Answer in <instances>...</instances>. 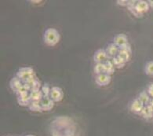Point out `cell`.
<instances>
[{
  "label": "cell",
  "mask_w": 153,
  "mask_h": 136,
  "mask_svg": "<svg viewBox=\"0 0 153 136\" xmlns=\"http://www.w3.org/2000/svg\"><path fill=\"white\" fill-rule=\"evenodd\" d=\"M118 57H120L122 60H123L125 62H128V61L130 60V58H131V54H130L127 51H125V50H120L119 51V54L117 55Z\"/></svg>",
  "instance_id": "obj_19"
},
{
  "label": "cell",
  "mask_w": 153,
  "mask_h": 136,
  "mask_svg": "<svg viewBox=\"0 0 153 136\" xmlns=\"http://www.w3.org/2000/svg\"><path fill=\"white\" fill-rule=\"evenodd\" d=\"M149 6H152V7H153V1H149Z\"/></svg>",
  "instance_id": "obj_30"
},
{
  "label": "cell",
  "mask_w": 153,
  "mask_h": 136,
  "mask_svg": "<svg viewBox=\"0 0 153 136\" xmlns=\"http://www.w3.org/2000/svg\"><path fill=\"white\" fill-rule=\"evenodd\" d=\"M149 105L153 107V98H152V99H151V101H150V103H149Z\"/></svg>",
  "instance_id": "obj_31"
},
{
  "label": "cell",
  "mask_w": 153,
  "mask_h": 136,
  "mask_svg": "<svg viewBox=\"0 0 153 136\" xmlns=\"http://www.w3.org/2000/svg\"><path fill=\"white\" fill-rule=\"evenodd\" d=\"M111 60V61H112V63H113V65L115 67V69H123V68L126 65V62H125L123 60H122L120 57L116 56L115 57V58H112Z\"/></svg>",
  "instance_id": "obj_16"
},
{
  "label": "cell",
  "mask_w": 153,
  "mask_h": 136,
  "mask_svg": "<svg viewBox=\"0 0 153 136\" xmlns=\"http://www.w3.org/2000/svg\"><path fill=\"white\" fill-rule=\"evenodd\" d=\"M42 84H41V81H40L39 79L34 82L33 84L31 85V91H36V90H40L41 88H42Z\"/></svg>",
  "instance_id": "obj_24"
},
{
  "label": "cell",
  "mask_w": 153,
  "mask_h": 136,
  "mask_svg": "<svg viewBox=\"0 0 153 136\" xmlns=\"http://www.w3.org/2000/svg\"><path fill=\"white\" fill-rule=\"evenodd\" d=\"M32 100L30 97V93H25V94L17 95V103L19 105L24 107H28Z\"/></svg>",
  "instance_id": "obj_9"
},
{
  "label": "cell",
  "mask_w": 153,
  "mask_h": 136,
  "mask_svg": "<svg viewBox=\"0 0 153 136\" xmlns=\"http://www.w3.org/2000/svg\"><path fill=\"white\" fill-rule=\"evenodd\" d=\"M152 120H153V118H152Z\"/></svg>",
  "instance_id": "obj_34"
},
{
  "label": "cell",
  "mask_w": 153,
  "mask_h": 136,
  "mask_svg": "<svg viewBox=\"0 0 153 136\" xmlns=\"http://www.w3.org/2000/svg\"><path fill=\"white\" fill-rule=\"evenodd\" d=\"M128 2V0H118L116 1V3H117L118 6H126Z\"/></svg>",
  "instance_id": "obj_29"
},
{
  "label": "cell",
  "mask_w": 153,
  "mask_h": 136,
  "mask_svg": "<svg viewBox=\"0 0 153 136\" xmlns=\"http://www.w3.org/2000/svg\"><path fill=\"white\" fill-rule=\"evenodd\" d=\"M41 91L43 94V97H50L51 91V88L50 87V85L47 84H43L42 86V88H41Z\"/></svg>",
  "instance_id": "obj_23"
},
{
  "label": "cell",
  "mask_w": 153,
  "mask_h": 136,
  "mask_svg": "<svg viewBox=\"0 0 153 136\" xmlns=\"http://www.w3.org/2000/svg\"><path fill=\"white\" fill-rule=\"evenodd\" d=\"M31 2H40L41 1H31Z\"/></svg>",
  "instance_id": "obj_32"
},
{
  "label": "cell",
  "mask_w": 153,
  "mask_h": 136,
  "mask_svg": "<svg viewBox=\"0 0 153 136\" xmlns=\"http://www.w3.org/2000/svg\"><path fill=\"white\" fill-rule=\"evenodd\" d=\"M94 72L96 75L104 73V63L95 64L94 67Z\"/></svg>",
  "instance_id": "obj_22"
},
{
  "label": "cell",
  "mask_w": 153,
  "mask_h": 136,
  "mask_svg": "<svg viewBox=\"0 0 153 136\" xmlns=\"http://www.w3.org/2000/svg\"><path fill=\"white\" fill-rule=\"evenodd\" d=\"M144 107L145 105H143L142 102L137 98H136L132 101V102L130 104V111L134 113V114L139 115L140 112L142 111V109H144Z\"/></svg>",
  "instance_id": "obj_8"
},
{
  "label": "cell",
  "mask_w": 153,
  "mask_h": 136,
  "mask_svg": "<svg viewBox=\"0 0 153 136\" xmlns=\"http://www.w3.org/2000/svg\"><path fill=\"white\" fill-rule=\"evenodd\" d=\"M93 59L96 64L97 63H104L105 61L110 59V58L108 55L107 52L105 49H98L95 51L94 55V57H93Z\"/></svg>",
  "instance_id": "obj_4"
},
{
  "label": "cell",
  "mask_w": 153,
  "mask_h": 136,
  "mask_svg": "<svg viewBox=\"0 0 153 136\" xmlns=\"http://www.w3.org/2000/svg\"><path fill=\"white\" fill-rule=\"evenodd\" d=\"M147 92L149 93V96L151 97L152 99L153 98V83L149 84V85L147 87Z\"/></svg>",
  "instance_id": "obj_28"
},
{
  "label": "cell",
  "mask_w": 153,
  "mask_h": 136,
  "mask_svg": "<svg viewBox=\"0 0 153 136\" xmlns=\"http://www.w3.org/2000/svg\"><path fill=\"white\" fill-rule=\"evenodd\" d=\"M145 72L148 75H153V61H148L145 64Z\"/></svg>",
  "instance_id": "obj_21"
},
{
  "label": "cell",
  "mask_w": 153,
  "mask_h": 136,
  "mask_svg": "<svg viewBox=\"0 0 153 136\" xmlns=\"http://www.w3.org/2000/svg\"><path fill=\"white\" fill-rule=\"evenodd\" d=\"M25 136H35V135H27Z\"/></svg>",
  "instance_id": "obj_33"
},
{
  "label": "cell",
  "mask_w": 153,
  "mask_h": 136,
  "mask_svg": "<svg viewBox=\"0 0 153 136\" xmlns=\"http://www.w3.org/2000/svg\"><path fill=\"white\" fill-rule=\"evenodd\" d=\"M23 84L24 83L22 82V80H20L19 78L17 77V76L12 78L10 81V87L13 90V91H14V93L17 92Z\"/></svg>",
  "instance_id": "obj_13"
},
{
  "label": "cell",
  "mask_w": 153,
  "mask_h": 136,
  "mask_svg": "<svg viewBox=\"0 0 153 136\" xmlns=\"http://www.w3.org/2000/svg\"><path fill=\"white\" fill-rule=\"evenodd\" d=\"M140 117H142L145 120H150L153 118V107L150 105H148L144 107L142 111L139 114Z\"/></svg>",
  "instance_id": "obj_12"
},
{
  "label": "cell",
  "mask_w": 153,
  "mask_h": 136,
  "mask_svg": "<svg viewBox=\"0 0 153 136\" xmlns=\"http://www.w3.org/2000/svg\"><path fill=\"white\" fill-rule=\"evenodd\" d=\"M149 2L144 0H139L137 2V4L135 6V8L131 11V13L136 17H141L144 13H147L149 10Z\"/></svg>",
  "instance_id": "obj_2"
},
{
  "label": "cell",
  "mask_w": 153,
  "mask_h": 136,
  "mask_svg": "<svg viewBox=\"0 0 153 136\" xmlns=\"http://www.w3.org/2000/svg\"><path fill=\"white\" fill-rule=\"evenodd\" d=\"M137 1H135V0H128L127 5H126V7H127L128 10L131 12V11L135 8V6L137 4Z\"/></svg>",
  "instance_id": "obj_26"
},
{
  "label": "cell",
  "mask_w": 153,
  "mask_h": 136,
  "mask_svg": "<svg viewBox=\"0 0 153 136\" xmlns=\"http://www.w3.org/2000/svg\"><path fill=\"white\" fill-rule=\"evenodd\" d=\"M120 50H125V51H127V52H129L130 54H132V48H131V46H130V44L129 43L125 44L124 46L120 47Z\"/></svg>",
  "instance_id": "obj_27"
},
{
  "label": "cell",
  "mask_w": 153,
  "mask_h": 136,
  "mask_svg": "<svg viewBox=\"0 0 153 136\" xmlns=\"http://www.w3.org/2000/svg\"><path fill=\"white\" fill-rule=\"evenodd\" d=\"M31 92V87L27 84H24L22 86L20 87V89L17 90L16 94L17 95H20V94H25V93H30Z\"/></svg>",
  "instance_id": "obj_20"
},
{
  "label": "cell",
  "mask_w": 153,
  "mask_h": 136,
  "mask_svg": "<svg viewBox=\"0 0 153 136\" xmlns=\"http://www.w3.org/2000/svg\"><path fill=\"white\" fill-rule=\"evenodd\" d=\"M61 40V35L56 28H50L45 31L43 34V41L47 46H56Z\"/></svg>",
  "instance_id": "obj_1"
},
{
  "label": "cell",
  "mask_w": 153,
  "mask_h": 136,
  "mask_svg": "<svg viewBox=\"0 0 153 136\" xmlns=\"http://www.w3.org/2000/svg\"><path fill=\"white\" fill-rule=\"evenodd\" d=\"M137 99L142 102V104L145 106L149 105L150 103V101H151V97L149 96V93L147 92V90H143L140 93H139L138 96H137Z\"/></svg>",
  "instance_id": "obj_15"
},
{
  "label": "cell",
  "mask_w": 153,
  "mask_h": 136,
  "mask_svg": "<svg viewBox=\"0 0 153 136\" xmlns=\"http://www.w3.org/2000/svg\"><path fill=\"white\" fill-rule=\"evenodd\" d=\"M51 99H52L54 102H61L64 98V92L63 90L59 87H51V94H50Z\"/></svg>",
  "instance_id": "obj_5"
},
{
  "label": "cell",
  "mask_w": 153,
  "mask_h": 136,
  "mask_svg": "<svg viewBox=\"0 0 153 136\" xmlns=\"http://www.w3.org/2000/svg\"><path fill=\"white\" fill-rule=\"evenodd\" d=\"M54 104L55 102L51 99V97H43L40 101L42 111H50L54 107Z\"/></svg>",
  "instance_id": "obj_7"
},
{
  "label": "cell",
  "mask_w": 153,
  "mask_h": 136,
  "mask_svg": "<svg viewBox=\"0 0 153 136\" xmlns=\"http://www.w3.org/2000/svg\"><path fill=\"white\" fill-rule=\"evenodd\" d=\"M115 70V67L114 66L111 59H108L105 62H104V73L111 75L114 74Z\"/></svg>",
  "instance_id": "obj_14"
},
{
  "label": "cell",
  "mask_w": 153,
  "mask_h": 136,
  "mask_svg": "<svg viewBox=\"0 0 153 136\" xmlns=\"http://www.w3.org/2000/svg\"><path fill=\"white\" fill-rule=\"evenodd\" d=\"M111 77L110 75L102 73L96 75L95 77V83L100 87H106L111 83Z\"/></svg>",
  "instance_id": "obj_6"
},
{
  "label": "cell",
  "mask_w": 153,
  "mask_h": 136,
  "mask_svg": "<svg viewBox=\"0 0 153 136\" xmlns=\"http://www.w3.org/2000/svg\"><path fill=\"white\" fill-rule=\"evenodd\" d=\"M30 97H31V100L34 102H40L43 98V94H42L41 90H36V91H31L30 92Z\"/></svg>",
  "instance_id": "obj_18"
},
{
  "label": "cell",
  "mask_w": 153,
  "mask_h": 136,
  "mask_svg": "<svg viewBox=\"0 0 153 136\" xmlns=\"http://www.w3.org/2000/svg\"><path fill=\"white\" fill-rule=\"evenodd\" d=\"M34 74H36V72L32 67H23L20 68L18 69L16 76L19 78L20 80H22V82L24 83L26 80V79H27L29 76L34 75Z\"/></svg>",
  "instance_id": "obj_3"
},
{
  "label": "cell",
  "mask_w": 153,
  "mask_h": 136,
  "mask_svg": "<svg viewBox=\"0 0 153 136\" xmlns=\"http://www.w3.org/2000/svg\"><path fill=\"white\" fill-rule=\"evenodd\" d=\"M37 79H38L37 75H36V74H34V75L29 76V77L27 78V79H26L25 81L24 82V84H28L29 86H31V85H32V84H33L34 82L36 81Z\"/></svg>",
  "instance_id": "obj_25"
},
{
  "label": "cell",
  "mask_w": 153,
  "mask_h": 136,
  "mask_svg": "<svg viewBox=\"0 0 153 136\" xmlns=\"http://www.w3.org/2000/svg\"><path fill=\"white\" fill-rule=\"evenodd\" d=\"M28 109L29 110L32 112H37V113H41L42 112V107H41V105H40V102H34V101H32L30 105H28Z\"/></svg>",
  "instance_id": "obj_17"
},
{
  "label": "cell",
  "mask_w": 153,
  "mask_h": 136,
  "mask_svg": "<svg viewBox=\"0 0 153 136\" xmlns=\"http://www.w3.org/2000/svg\"><path fill=\"white\" fill-rule=\"evenodd\" d=\"M105 50H106V52H107L110 59H111L112 58H115V57L117 56L118 54H119V51H120V48L114 43H109L108 45Z\"/></svg>",
  "instance_id": "obj_11"
},
{
  "label": "cell",
  "mask_w": 153,
  "mask_h": 136,
  "mask_svg": "<svg viewBox=\"0 0 153 136\" xmlns=\"http://www.w3.org/2000/svg\"><path fill=\"white\" fill-rule=\"evenodd\" d=\"M113 43L120 48L129 43L128 42V37L126 36V35L123 33L118 34L113 38Z\"/></svg>",
  "instance_id": "obj_10"
}]
</instances>
